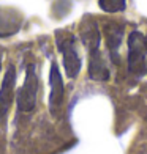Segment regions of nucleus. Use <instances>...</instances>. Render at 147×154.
I'll return each instance as SVG.
<instances>
[{"label": "nucleus", "mask_w": 147, "mask_h": 154, "mask_svg": "<svg viewBox=\"0 0 147 154\" xmlns=\"http://www.w3.org/2000/svg\"><path fill=\"white\" fill-rule=\"evenodd\" d=\"M24 22V16L21 11L11 6H0V38H6L16 35Z\"/></svg>", "instance_id": "nucleus-6"}, {"label": "nucleus", "mask_w": 147, "mask_h": 154, "mask_svg": "<svg viewBox=\"0 0 147 154\" xmlns=\"http://www.w3.org/2000/svg\"><path fill=\"white\" fill-rule=\"evenodd\" d=\"M55 44H57L59 52L64 58V68L70 79L78 77L81 71V57L76 49V38L73 33L67 30H57L55 32Z\"/></svg>", "instance_id": "nucleus-1"}, {"label": "nucleus", "mask_w": 147, "mask_h": 154, "mask_svg": "<svg viewBox=\"0 0 147 154\" xmlns=\"http://www.w3.org/2000/svg\"><path fill=\"white\" fill-rule=\"evenodd\" d=\"M15 83H16V69L13 65L8 66L0 85V118H3L13 104L15 97Z\"/></svg>", "instance_id": "nucleus-7"}, {"label": "nucleus", "mask_w": 147, "mask_h": 154, "mask_svg": "<svg viewBox=\"0 0 147 154\" xmlns=\"http://www.w3.org/2000/svg\"><path fill=\"white\" fill-rule=\"evenodd\" d=\"M49 87H51V93H49V112L52 115H57L59 110L62 109L64 104V96H65V87L64 80L59 71L57 63H51V71H49Z\"/></svg>", "instance_id": "nucleus-5"}, {"label": "nucleus", "mask_w": 147, "mask_h": 154, "mask_svg": "<svg viewBox=\"0 0 147 154\" xmlns=\"http://www.w3.org/2000/svg\"><path fill=\"white\" fill-rule=\"evenodd\" d=\"M37 96H38V75L35 72V65L27 66V74L24 85L21 87L16 96L18 110L19 112H32L37 106Z\"/></svg>", "instance_id": "nucleus-2"}, {"label": "nucleus", "mask_w": 147, "mask_h": 154, "mask_svg": "<svg viewBox=\"0 0 147 154\" xmlns=\"http://www.w3.org/2000/svg\"><path fill=\"white\" fill-rule=\"evenodd\" d=\"M0 68H2V55H0Z\"/></svg>", "instance_id": "nucleus-10"}, {"label": "nucleus", "mask_w": 147, "mask_h": 154, "mask_svg": "<svg viewBox=\"0 0 147 154\" xmlns=\"http://www.w3.org/2000/svg\"><path fill=\"white\" fill-rule=\"evenodd\" d=\"M122 38H123V29L122 27L113 25V29L106 30V41H108V47L111 51V55H113V60H114V55L117 57V51H119V46L122 43Z\"/></svg>", "instance_id": "nucleus-8"}, {"label": "nucleus", "mask_w": 147, "mask_h": 154, "mask_svg": "<svg viewBox=\"0 0 147 154\" xmlns=\"http://www.w3.org/2000/svg\"><path fill=\"white\" fill-rule=\"evenodd\" d=\"M98 5L104 13H120L127 8V0H98Z\"/></svg>", "instance_id": "nucleus-9"}, {"label": "nucleus", "mask_w": 147, "mask_h": 154, "mask_svg": "<svg viewBox=\"0 0 147 154\" xmlns=\"http://www.w3.org/2000/svg\"><path fill=\"white\" fill-rule=\"evenodd\" d=\"M147 41L139 32H131L128 36V71L133 74L145 72Z\"/></svg>", "instance_id": "nucleus-3"}, {"label": "nucleus", "mask_w": 147, "mask_h": 154, "mask_svg": "<svg viewBox=\"0 0 147 154\" xmlns=\"http://www.w3.org/2000/svg\"><path fill=\"white\" fill-rule=\"evenodd\" d=\"M81 39L84 46H86L87 52H89V60L93 58H100V43H101V35H100V29L98 24L92 17L84 19V22L81 25Z\"/></svg>", "instance_id": "nucleus-4"}]
</instances>
